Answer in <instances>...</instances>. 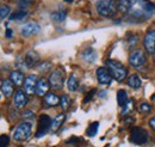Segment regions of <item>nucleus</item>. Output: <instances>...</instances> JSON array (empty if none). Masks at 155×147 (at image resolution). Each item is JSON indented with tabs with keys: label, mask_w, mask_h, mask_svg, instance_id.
Segmentation results:
<instances>
[{
	"label": "nucleus",
	"mask_w": 155,
	"mask_h": 147,
	"mask_svg": "<svg viewBox=\"0 0 155 147\" xmlns=\"http://www.w3.org/2000/svg\"><path fill=\"white\" fill-rule=\"evenodd\" d=\"M96 9L100 16L111 18L117 13L118 5L115 2V0H97Z\"/></svg>",
	"instance_id": "nucleus-1"
},
{
	"label": "nucleus",
	"mask_w": 155,
	"mask_h": 147,
	"mask_svg": "<svg viewBox=\"0 0 155 147\" xmlns=\"http://www.w3.org/2000/svg\"><path fill=\"white\" fill-rule=\"evenodd\" d=\"M106 68L111 73L112 78L116 79L117 81H123L128 75V71H127L125 66L117 60H107Z\"/></svg>",
	"instance_id": "nucleus-2"
},
{
	"label": "nucleus",
	"mask_w": 155,
	"mask_h": 147,
	"mask_svg": "<svg viewBox=\"0 0 155 147\" xmlns=\"http://www.w3.org/2000/svg\"><path fill=\"white\" fill-rule=\"evenodd\" d=\"M31 134H32V123L29 121H23L16 127L13 132V140L17 142L28 141Z\"/></svg>",
	"instance_id": "nucleus-3"
},
{
	"label": "nucleus",
	"mask_w": 155,
	"mask_h": 147,
	"mask_svg": "<svg viewBox=\"0 0 155 147\" xmlns=\"http://www.w3.org/2000/svg\"><path fill=\"white\" fill-rule=\"evenodd\" d=\"M147 62V56L143 53V50L141 49H135L130 53L129 55V63L131 67H134L136 70L142 68Z\"/></svg>",
	"instance_id": "nucleus-4"
},
{
	"label": "nucleus",
	"mask_w": 155,
	"mask_h": 147,
	"mask_svg": "<svg viewBox=\"0 0 155 147\" xmlns=\"http://www.w3.org/2000/svg\"><path fill=\"white\" fill-rule=\"evenodd\" d=\"M148 140V133L147 130L141 127H135L130 132V141L135 145H143Z\"/></svg>",
	"instance_id": "nucleus-5"
},
{
	"label": "nucleus",
	"mask_w": 155,
	"mask_h": 147,
	"mask_svg": "<svg viewBox=\"0 0 155 147\" xmlns=\"http://www.w3.org/2000/svg\"><path fill=\"white\" fill-rule=\"evenodd\" d=\"M49 85L54 90H61L64 83V72L61 70H55L49 75Z\"/></svg>",
	"instance_id": "nucleus-6"
},
{
	"label": "nucleus",
	"mask_w": 155,
	"mask_h": 147,
	"mask_svg": "<svg viewBox=\"0 0 155 147\" xmlns=\"http://www.w3.org/2000/svg\"><path fill=\"white\" fill-rule=\"evenodd\" d=\"M51 121L53 120L48 115H45V114L39 116L38 127H37V132H36V138H41V136H43V135H45L48 133V130L51 127Z\"/></svg>",
	"instance_id": "nucleus-7"
},
{
	"label": "nucleus",
	"mask_w": 155,
	"mask_h": 147,
	"mask_svg": "<svg viewBox=\"0 0 155 147\" xmlns=\"http://www.w3.org/2000/svg\"><path fill=\"white\" fill-rule=\"evenodd\" d=\"M143 46L148 54L153 55L155 53V29L149 30L143 38Z\"/></svg>",
	"instance_id": "nucleus-8"
},
{
	"label": "nucleus",
	"mask_w": 155,
	"mask_h": 147,
	"mask_svg": "<svg viewBox=\"0 0 155 147\" xmlns=\"http://www.w3.org/2000/svg\"><path fill=\"white\" fill-rule=\"evenodd\" d=\"M37 77L35 74H29L25 77L23 86H24V92L26 94H34L36 93V85H37Z\"/></svg>",
	"instance_id": "nucleus-9"
},
{
	"label": "nucleus",
	"mask_w": 155,
	"mask_h": 147,
	"mask_svg": "<svg viewBox=\"0 0 155 147\" xmlns=\"http://www.w3.org/2000/svg\"><path fill=\"white\" fill-rule=\"evenodd\" d=\"M39 31H41V26L37 23H28V24L23 25L21 29H20V34L24 37L35 36V35L38 34Z\"/></svg>",
	"instance_id": "nucleus-10"
},
{
	"label": "nucleus",
	"mask_w": 155,
	"mask_h": 147,
	"mask_svg": "<svg viewBox=\"0 0 155 147\" xmlns=\"http://www.w3.org/2000/svg\"><path fill=\"white\" fill-rule=\"evenodd\" d=\"M97 79L101 85H110L114 78L106 67H99L97 70Z\"/></svg>",
	"instance_id": "nucleus-11"
},
{
	"label": "nucleus",
	"mask_w": 155,
	"mask_h": 147,
	"mask_svg": "<svg viewBox=\"0 0 155 147\" xmlns=\"http://www.w3.org/2000/svg\"><path fill=\"white\" fill-rule=\"evenodd\" d=\"M15 105L18 108V109H23L26 107V104L29 103V99H28V94L23 90H18L15 94Z\"/></svg>",
	"instance_id": "nucleus-12"
},
{
	"label": "nucleus",
	"mask_w": 155,
	"mask_h": 147,
	"mask_svg": "<svg viewBox=\"0 0 155 147\" xmlns=\"http://www.w3.org/2000/svg\"><path fill=\"white\" fill-rule=\"evenodd\" d=\"M137 9H140L142 12L148 15L149 17L152 16V12L155 11V4H153L149 0H138L137 1Z\"/></svg>",
	"instance_id": "nucleus-13"
},
{
	"label": "nucleus",
	"mask_w": 155,
	"mask_h": 147,
	"mask_svg": "<svg viewBox=\"0 0 155 147\" xmlns=\"http://www.w3.org/2000/svg\"><path fill=\"white\" fill-rule=\"evenodd\" d=\"M24 61H25V65H26L28 68H34L35 66H37V63L39 62V55L36 52L30 50V52L26 53Z\"/></svg>",
	"instance_id": "nucleus-14"
},
{
	"label": "nucleus",
	"mask_w": 155,
	"mask_h": 147,
	"mask_svg": "<svg viewBox=\"0 0 155 147\" xmlns=\"http://www.w3.org/2000/svg\"><path fill=\"white\" fill-rule=\"evenodd\" d=\"M49 87H50L49 81L47 79H44V78H41V79H38L37 85H36V94L38 97L45 96L48 93V91H49Z\"/></svg>",
	"instance_id": "nucleus-15"
},
{
	"label": "nucleus",
	"mask_w": 155,
	"mask_h": 147,
	"mask_svg": "<svg viewBox=\"0 0 155 147\" xmlns=\"http://www.w3.org/2000/svg\"><path fill=\"white\" fill-rule=\"evenodd\" d=\"M137 0H119L118 1V10L122 12H129L135 7Z\"/></svg>",
	"instance_id": "nucleus-16"
},
{
	"label": "nucleus",
	"mask_w": 155,
	"mask_h": 147,
	"mask_svg": "<svg viewBox=\"0 0 155 147\" xmlns=\"http://www.w3.org/2000/svg\"><path fill=\"white\" fill-rule=\"evenodd\" d=\"M82 60L87 63H93L97 60V53L93 48H86L82 52Z\"/></svg>",
	"instance_id": "nucleus-17"
},
{
	"label": "nucleus",
	"mask_w": 155,
	"mask_h": 147,
	"mask_svg": "<svg viewBox=\"0 0 155 147\" xmlns=\"http://www.w3.org/2000/svg\"><path fill=\"white\" fill-rule=\"evenodd\" d=\"M1 92L5 97H11L13 94V83L10 79H5L1 85Z\"/></svg>",
	"instance_id": "nucleus-18"
},
{
	"label": "nucleus",
	"mask_w": 155,
	"mask_h": 147,
	"mask_svg": "<svg viewBox=\"0 0 155 147\" xmlns=\"http://www.w3.org/2000/svg\"><path fill=\"white\" fill-rule=\"evenodd\" d=\"M60 104V98L55 93H47L44 96V105L45 107H56Z\"/></svg>",
	"instance_id": "nucleus-19"
},
{
	"label": "nucleus",
	"mask_w": 155,
	"mask_h": 147,
	"mask_svg": "<svg viewBox=\"0 0 155 147\" xmlns=\"http://www.w3.org/2000/svg\"><path fill=\"white\" fill-rule=\"evenodd\" d=\"M24 75L20 71H12L10 73V80L13 83V85L16 86H20L23 83H24Z\"/></svg>",
	"instance_id": "nucleus-20"
},
{
	"label": "nucleus",
	"mask_w": 155,
	"mask_h": 147,
	"mask_svg": "<svg viewBox=\"0 0 155 147\" xmlns=\"http://www.w3.org/2000/svg\"><path fill=\"white\" fill-rule=\"evenodd\" d=\"M64 118H66V116L63 115V114H60L58 115L53 121H51V127H50V130H53V132H56L61 126H62V123L64 122Z\"/></svg>",
	"instance_id": "nucleus-21"
},
{
	"label": "nucleus",
	"mask_w": 155,
	"mask_h": 147,
	"mask_svg": "<svg viewBox=\"0 0 155 147\" xmlns=\"http://www.w3.org/2000/svg\"><path fill=\"white\" fill-rule=\"evenodd\" d=\"M128 85L131 89H140L141 85H142V81H141V79L137 74H133L128 78Z\"/></svg>",
	"instance_id": "nucleus-22"
},
{
	"label": "nucleus",
	"mask_w": 155,
	"mask_h": 147,
	"mask_svg": "<svg viewBox=\"0 0 155 147\" xmlns=\"http://www.w3.org/2000/svg\"><path fill=\"white\" fill-rule=\"evenodd\" d=\"M128 93L125 90H118L117 92V103H118V105L119 107H124L127 103H128Z\"/></svg>",
	"instance_id": "nucleus-23"
},
{
	"label": "nucleus",
	"mask_w": 155,
	"mask_h": 147,
	"mask_svg": "<svg viewBox=\"0 0 155 147\" xmlns=\"http://www.w3.org/2000/svg\"><path fill=\"white\" fill-rule=\"evenodd\" d=\"M67 86L69 89V91H77L78 87H79V80L74 74H71L69 78H68V81H67Z\"/></svg>",
	"instance_id": "nucleus-24"
},
{
	"label": "nucleus",
	"mask_w": 155,
	"mask_h": 147,
	"mask_svg": "<svg viewBox=\"0 0 155 147\" xmlns=\"http://www.w3.org/2000/svg\"><path fill=\"white\" fill-rule=\"evenodd\" d=\"M66 17H67V11H66V10H62V9L58 10L56 12H54V13L51 15V19H53L54 22H58V23L63 22V20L66 19Z\"/></svg>",
	"instance_id": "nucleus-25"
},
{
	"label": "nucleus",
	"mask_w": 155,
	"mask_h": 147,
	"mask_svg": "<svg viewBox=\"0 0 155 147\" xmlns=\"http://www.w3.org/2000/svg\"><path fill=\"white\" fill-rule=\"evenodd\" d=\"M137 43H138V36L136 34H129L127 36V47L129 49L135 48L136 46H137Z\"/></svg>",
	"instance_id": "nucleus-26"
},
{
	"label": "nucleus",
	"mask_w": 155,
	"mask_h": 147,
	"mask_svg": "<svg viewBox=\"0 0 155 147\" xmlns=\"http://www.w3.org/2000/svg\"><path fill=\"white\" fill-rule=\"evenodd\" d=\"M71 104H72V101L69 98L68 94H62L61 98H60V105L62 108V110H68L71 108Z\"/></svg>",
	"instance_id": "nucleus-27"
},
{
	"label": "nucleus",
	"mask_w": 155,
	"mask_h": 147,
	"mask_svg": "<svg viewBox=\"0 0 155 147\" xmlns=\"http://www.w3.org/2000/svg\"><path fill=\"white\" fill-rule=\"evenodd\" d=\"M28 17V12L25 10H19L17 12H15L13 15L10 16V19L11 20H23L24 18Z\"/></svg>",
	"instance_id": "nucleus-28"
},
{
	"label": "nucleus",
	"mask_w": 155,
	"mask_h": 147,
	"mask_svg": "<svg viewBox=\"0 0 155 147\" xmlns=\"http://www.w3.org/2000/svg\"><path fill=\"white\" fill-rule=\"evenodd\" d=\"M98 129H99V122H93V123H91V125L88 126L86 134H87L90 138H92V136H94V135L97 134Z\"/></svg>",
	"instance_id": "nucleus-29"
},
{
	"label": "nucleus",
	"mask_w": 155,
	"mask_h": 147,
	"mask_svg": "<svg viewBox=\"0 0 155 147\" xmlns=\"http://www.w3.org/2000/svg\"><path fill=\"white\" fill-rule=\"evenodd\" d=\"M134 109V101L133 99H130V101H128V103L123 107V111H122V116H127V115H129L131 111Z\"/></svg>",
	"instance_id": "nucleus-30"
},
{
	"label": "nucleus",
	"mask_w": 155,
	"mask_h": 147,
	"mask_svg": "<svg viewBox=\"0 0 155 147\" xmlns=\"http://www.w3.org/2000/svg\"><path fill=\"white\" fill-rule=\"evenodd\" d=\"M11 16V7L10 6H1L0 7V19H5Z\"/></svg>",
	"instance_id": "nucleus-31"
},
{
	"label": "nucleus",
	"mask_w": 155,
	"mask_h": 147,
	"mask_svg": "<svg viewBox=\"0 0 155 147\" xmlns=\"http://www.w3.org/2000/svg\"><path fill=\"white\" fill-rule=\"evenodd\" d=\"M17 4L20 10H25L32 4V0H17Z\"/></svg>",
	"instance_id": "nucleus-32"
},
{
	"label": "nucleus",
	"mask_w": 155,
	"mask_h": 147,
	"mask_svg": "<svg viewBox=\"0 0 155 147\" xmlns=\"http://www.w3.org/2000/svg\"><path fill=\"white\" fill-rule=\"evenodd\" d=\"M50 68H51L50 62H39L38 71H41V72H48Z\"/></svg>",
	"instance_id": "nucleus-33"
},
{
	"label": "nucleus",
	"mask_w": 155,
	"mask_h": 147,
	"mask_svg": "<svg viewBox=\"0 0 155 147\" xmlns=\"http://www.w3.org/2000/svg\"><path fill=\"white\" fill-rule=\"evenodd\" d=\"M10 145V138L4 134V135H0V147H7Z\"/></svg>",
	"instance_id": "nucleus-34"
},
{
	"label": "nucleus",
	"mask_w": 155,
	"mask_h": 147,
	"mask_svg": "<svg viewBox=\"0 0 155 147\" xmlns=\"http://www.w3.org/2000/svg\"><path fill=\"white\" fill-rule=\"evenodd\" d=\"M140 110H141V112H143V114H149L152 111V107L148 103H142L140 105Z\"/></svg>",
	"instance_id": "nucleus-35"
},
{
	"label": "nucleus",
	"mask_w": 155,
	"mask_h": 147,
	"mask_svg": "<svg viewBox=\"0 0 155 147\" xmlns=\"http://www.w3.org/2000/svg\"><path fill=\"white\" fill-rule=\"evenodd\" d=\"M94 93H96V90H91V91L88 92L87 94H86V97L84 98V103L86 104V103H88L91 99H92V97L94 96Z\"/></svg>",
	"instance_id": "nucleus-36"
},
{
	"label": "nucleus",
	"mask_w": 155,
	"mask_h": 147,
	"mask_svg": "<svg viewBox=\"0 0 155 147\" xmlns=\"http://www.w3.org/2000/svg\"><path fill=\"white\" fill-rule=\"evenodd\" d=\"M149 126H150V128L155 132V116H153V117L149 120Z\"/></svg>",
	"instance_id": "nucleus-37"
},
{
	"label": "nucleus",
	"mask_w": 155,
	"mask_h": 147,
	"mask_svg": "<svg viewBox=\"0 0 155 147\" xmlns=\"http://www.w3.org/2000/svg\"><path fill=\"white\" fill-rule=\"evenodd\" d=\"M24 117H31V118H34V117H35V115H34V112H32V111L28 110V111H25V112H24Z\"/></svg>",
	"instance_id": "nucleus-38"
},
{
	"label": "nucleus",
	"mask_w": 155,
	"mask_h": 147,
	"mask_svg": "<svg viewBox=\"0 0 155 147\" xmlns=\"http://www.w3.org/2000/svg\"><path fill=\"white\" fill-rule=\"evenodd\" d=\"M12 36H13V30L7 28V29H6V37H7V38H11Z\"/></svg>",
	"instance_id": "nucleus-39"
},
{
	"label": "nucleus",
	"mask_w": 155,
	"mask_h": 147,
	"mask_svg": "<svg viewBox=\"0 0 155 147\" xmlns=\"http://www.w3.org/2000/svg\"><path fill=\"white\" fill-rule=\"evenodd\" d=\"M75 142H79V139L75 136L71 138V140H67V144H75Z\"/></svg>",
	"instance_id": "nucleus-40"
},
{
	"label": "nucleus",
	"mask_w": 155,
	"mask_h": 147,
	"mask_svg": "<svg viewBox=\"0 0 155 147\" xmlns=\"http://www.w3.org/2000/svg\"><path fill=\"white\" fill-rule=\"evenodd\" d=\"M98 94H99V97H105V96H106V91L99 92V93H98Z\"/></svg>",
	"instance_id": "nucleus-41"
},
{
	"label": "nucleus",
	"mask_w": 155,
	"mask_h": 147,
	"mask_svg": "<svg viewBox=\"0 0 155 147\" xmlns=\"http://www.w3.org/2000/svg\"><path fill=\"white\" fill-rule=\"evenodd\" d=\"M152 101H153V102H155V93L152 96Z\"/></svg>",
	"instance_id": "nucleus-42"
},
{
	"label": "nucleus",
	"mask_w": 155,
	"mask_h": 147,
	"mask_svg": "<svg viewBox=\"0 0 155 147\" xmlns=\"http://www.w3.org/2000/svg\"><path fill=\"white\" fill-rule=\"evenodd\" d=\"M64 1H66V2H69V4H71V2H73L74 0H64Z\"/></svg>",
	"instance_id": "nucleus-43"
},
{
	"label": "nucleus",
	"mask_w": 155,
	"mask_h": 147,
	"mask_svg": "<svg viewBox=\"0 0 155 147\" xmlns=\"http://www.w3.org/2000/svg\"><path fill=\"white\" fill-rule=\"evenodd\" d=\"M1 85H2V80L0 79V87H1Z\"/></svg>",
	"instance_id": "nucleus-44"
}]
</instances>
